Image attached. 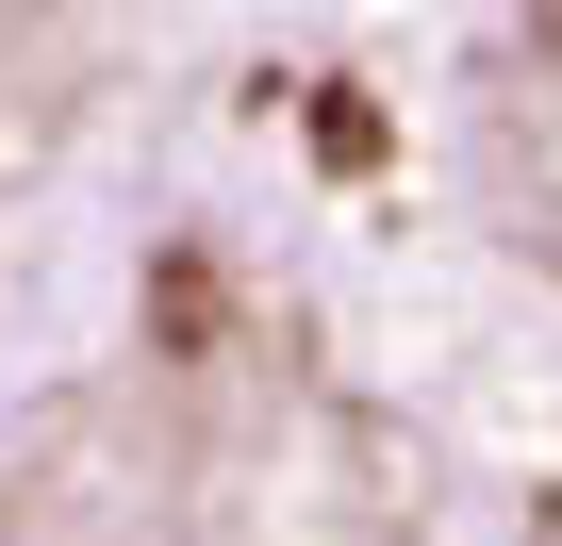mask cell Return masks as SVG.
<instances>
[{
	"instance_id": "obj_1",
	"label": "cell",
	"mask_w": 562,
	"mask_h": 546,
	"mask_svg": "<svg viewBox=\"0 0 562 546\" xmlns=\"http://www.w3.org/2000/svg\"><path fill=\"white\" fill-rule=\"evenodd\" d=\"M397 431L215 232H133L83 332H0V546H414Z\"/></svg>"
},
{
	"instance_id": "obj_2",
	"label": "cell",
	"mask_w": 562,
	"mask_h": 546,
	"mask_svg": "<svg viewBox=\"0 0 562 546\" xmlns=\"http://www.w3.org/2000/svg\"><path fill=\"white\" fill-rule=\"evenodd\" d=\"M116 100H133V0H0V332L50 299Z\"/></svg>"
},
{
	"instance_id": "obj_3",
	"label": "cell",
	"mask_w": 562,
	"mask_h": 546,
	"mask_svg": "<svg viewBox=\"0 0 562 546\" xmlns=\"http://www.w3.org/2000/svg\"><path fill=\"white\" fill-rule=\"evenodd\" d=\"M299 149H315L331 182H381V166H397V116H381V100H348V83H315V116H299Z\"/></svg>"
}]
</instances>
